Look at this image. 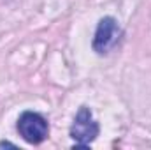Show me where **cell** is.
<instances>
[{
	"label": "cell",
	"instance_id": "6da1fadb",
	"mask_svg": "<svg viewBox=\"0 0 151 150\" xmlns=\"http://www.w3.org/2000/svg\"><path fill=\"white\" fill-rule=\"evenodd\" d=\"M18 131L25 141L32 145H39L47 138L49 125L42 115L34 111H25L18 120Z\"/></svg>",
	"mask_w": 151,
	"mask_h": 150
},
{
	"label": "cell",
	"instance_id": "7a4b0ae2",
	"mask_svg": "<svg viewBox=\"0 0 151 150\" xmlns=\"http://www.w3.org/2000/svg\"><path fill=\"white\" fill-rule=\"evenodd\" d=\"M70 136L77 143V147H86L90 145L97 136H99V124L95 122L90 108L83 106L74 118V124L70 127Z\"/></svg>",
	"mask_w": 151,
	"mask_h": 150
},
{
	"label": "cell",
	"instance_id": "3957f363",
	"mask_svg": "<svg viewBox=\"0 0 151 150\" xmlns=\"http://www.w3.org/2000/svg\"><path fill=\"white\" fill-rule=\"evenodd\" d=\"M118 39H119L118 21L111 16L102 18L99 21L97 32H95V37H93V50L97 53H106L118 42Z\"/></svg>",
	"mask_w": 151,
	"mask_h": 150
}]
</instances>
